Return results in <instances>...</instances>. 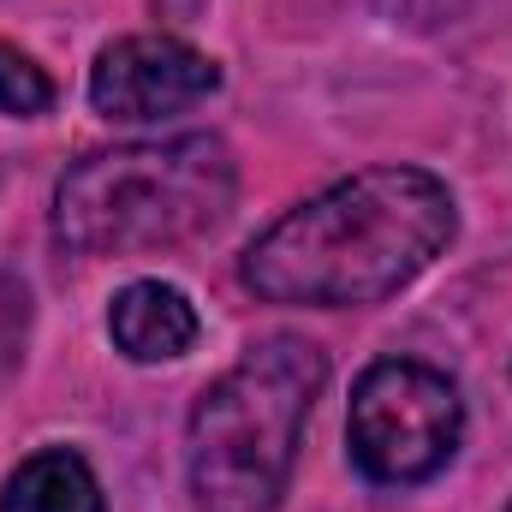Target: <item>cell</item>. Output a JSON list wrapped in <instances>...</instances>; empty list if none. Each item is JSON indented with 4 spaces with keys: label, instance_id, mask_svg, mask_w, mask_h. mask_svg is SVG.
<instances>
[{
    "label": "cell",
    "instance_id": "obj_6",
    "mask_svg": "<svg viewBox=\"0 0 512 512\" xmlns=\"http://www.w3.org/2000/svg\"><path fill=\"white\" fill-rule=\"evenodd\" d=\"M108 334L131 364H173L197 346V304L167 280H131L108 304Z\"/></svg>",
    "mask_w": 512,
    "mask_h": 512
},
{
    "label": "cell",
    "instance_id": "obj_10",
    "mask_svg": "<svg viewBox=\"0 0 512 512\" xmlns=\"http://www.w3.org/2000/svg\"><path fill=\"white\" fill-rule=\"evenodd\" d=\"M507 512H512V507H507Z\"/></svg>",
    "mask_w": 512,
    "mask_h": 512
},
{
    "label": "cell",
    "instance_id": "obj_5",
    "mask_svg": "<svg viewBox=\"0 0 512 512\" xmlns=\"http://www.w3.org/2000/svg\"><path fill=\"white\" fill-rule=\"evenodd\" d=\"M221 90V66L185 36H120L90 66V108L114 126L173 120Z\"/></svg>",
    "mask_w": 512,
    "mask_h": 512
},
{
    "label": "cell",
    "instance_id": "obj_4",
    "mask_svg": "<svg viewBox=\"0 0 512 512\" xmlns=\"http://www.w3.org/2000/svg\"><path fill=\"white\" fill-rule=\"evenodd\" d=\"M459 435H465V399L453 376H441L435 364L382 358L352 387L346 441H352V465L370 483L387 489L429 483L459 453Z\"/></svg>",
    "mask_w": 512,
    "mask_h": 512
},
{
    "label": "cell",
    "instance_id": "obj_9",
    "mask_svg": "<svg viewBox=\"0 0 512 512\" xmlns=\"http://www.w3.org/2000/svg\"><path fill=\"white\" fill-rule=\"evenodd\" d=\"M24 328H30V298H24V286H18L12 274H0V370L18 364Z\"/></svg>",
    "mask_w": 512,
    "mask_h": 512
},
{
    "label": "cell",
    "instance_id": "obj_1",
    "mask_svg": "<svg viewBox=\"0 0 512 512\" xmlns=\"http://www.w3.org/2000/svg\"><path fill=\"white\" fill-rule=\"evenodd\" d=\"M459 233L453 191L423 167H364L274 227H262L239 262L245 286L268 304L358 310L405 292Z\"/></svg>",
    "mask_w": 512,
    "mask_h": 512
},
{
    "label": "cell",
    "instance_id": "obj_7",
    "mask_svg": "<svg viewBox=\"0 0 512 512\" xmlns=\"http://www.w3.org/2000/svg\"><path fill=\"white\" fill-rule=\"evenodd\" d=\"M0 512H108V495L84 453L42 447L0 483Z\"/></svg>",
    "mask_w": 512,
    "mask_h": 512
},
{
    "label": "cell",
    "instance_id": "obj_8",
    "mask_svg": "<svg viewBox=\"0 0 512 512\" xmlns=\"http://www.w3.org/2000/svg\"><path fill=\"white\" fill-rule=\"evenodd\" d=\"M48 108H54V78L30 54H18L12 42H0V114L6 120H36Z\"/></svg>",
    "mask_w": 512,
    "mask_h": 512
},
{
    "label": "cell",
    "instance_id": "obj_3",
    "mask_svg": "<svg viewBox=\"0 0 512 512\" xmlns=\"http://www.w3.org/2000/svg\"><path fill=\"white\" fill-rule=\"evenodd\" d=\"M328 387V358L298 334H268L197 393L185 459L197 512H274L304 423Z\"/></svg>",
    "mask_w": 512,
    "mask_h": 512
},
{
    "label": "cell",
    "instance_id": "obj_2",
    "mask_svg": "<svg viewBox=\"0 0 512 512\" xmlns=\"http://www.w3.org/2000/svg\"><path fill=\"white\" fill-rule=\"evenodd\" d=\"M233 191L239 167L215 131L90 149L54 185V239L72 256L179 251L227 221Z\"/></svg>",
    "mask_w": 512,
    "mask_h": 512
}]
</instances>
